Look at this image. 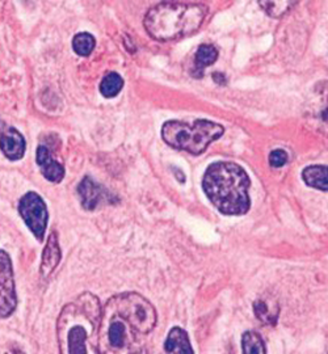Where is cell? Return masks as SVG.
Here are the masks:
<instances>
[{"instance_id": "obj_15", "label": "cell", "mask_w": 328, "mask_h": 354, "mask_svg": "<svg viewBox=\"0 0 328 354\" xmlns=\"http://www.w3.org/2000/svg\"><path fill=\"white\" fill-rule=\"evenodd\" d=\"M327 165H310L303 169V180L311 188L327 192Z\"/></svg>"}, {"instance_id": "obj_16", "label": "cell", "mask_w": 328, "mask_h": 354, "mask_svg": "<svg viewBox=\"0 0 328 354\" xmlns=\"http://www.w3.org/2000/svg\"><path fill=\"white\" fill-rule=\"evenodd\" d=\"M243 354H265V344L260 333L256 330H246L242 335Z\"/></svg>"}, {"instance_id": "obj_9", "label": "cell", "mask_w": 328, "mask_h": 354, "mask_svg": "<svg viewBox=\"0 0 328 354\" xmlns=\"http://www.w3.org/2000/svg\"><path fill=\"white\" fill-rule=\"evenodd\" d=\"M26 143L23 134L15 127H0V150L10 160H20L26 153Z\"/></svg>"}, {"instance_id": "obj_10", "label": "cell", "mask_w": 328, "mask_h": 354, "mask_svg": "<svg viewBox=\"0 0 328 354\" xmlns=\"http://www.w3.org/2000/svg\"><path fill=\"white\" fill-rule=\"evenodd\" d=\"M36 162L44 177L51 183H61L64 177V167L54 156L46 145H39L36 152Z\"/></svg>"}, {"instance_id": "obj_14", "label": "cell", "mask_w": 328, "mask_h": 354, "mask_svg": "<svg viewBox=\"0 0 328 354\" xmlns=\"http://www.w3.org/2000/svg\"><path fill=\"white\" fill-rule=\"evenodd\" d=\"M253 314L265 326H276L280 315V307L276 302L256 299L253 302Z\"/></svg>"}, {"instance_id": "obj_7", "label": "cell", "mask_w": 328, "mask_h": 354, "mask_svg": "<svg viewBox=\"0 0 328 354\" xmlns=\"http://www.w3.org/2000/svg\"><path fill=\"white\" fill-rule=\"evenodd\" d=\"M19 213L36 239L42 241L49 222L48 207L42 197L36 192H28L19 203Z\"/></svg>"}, {"instance_id": "obj_1", "label": "cell", "mask_w": 328, "mask_h": 354, "mask_svg": "<svg viewBox=\"0 0 328 354\" xmlns=\"http://www.w3.org/2000/svg\"><path fill=\"white\" fill-rule=\"evenodd\" d=\"M100 299L89 291L66 304L57 320L60 354H99Z\"/></svg>"}, {"instance_id": "obj_5", "label": "cell", "mask_w": 328, "mask_h": 354, "mask_svg": "<svg viewBox=\"0 0 328 354\" xmlns=\"http://www.w3.org/2000/svg\"><path fill=\"white\" fill-rule=\"evenodd\" d=\"M225 133L224 127L208 120H197L192 125L181 121H168L162 127V137L167 145L193 155H201L210 143Z\"/></svg>"}, {"instance_id": "obj_22", "label": "cell", "mask_w": 328, "mask_h": 354, "mask_svg": "<svg viewBox=\"0 0 328 354\" xmlns=\"http://www.w3.org/2000/svg\"><path fill=\"white\" fill-rule=\"evenodd\" d=\"M6 354H26L24 352H21V351H12L11 353H6Z\"/></svg>"}, {"instance_id": "obj_3", "label": "cell", "mask_w": 328, "mask_h": 354, "mask_svg": "<svg viewBox=\"0 0 328 354\" xmlns=\"http://www.w3.org/2000/svg\"><path fill=\"white\" fill-rule=\"evenodd\" d=\"M205 16L206 8L201 4L164 1L146 13L145 28L154 39L172 41L197 32Z\"/></svg>"}, {"instance_id": "obj_2", "label": "cell", "mask_w": 328, "mask_h": 354, "mask_svg": "<svg viewBox=\"0 0 328 354\" xmlns=\"http://www.w3.org/2000/svg\"><path fill=\"white\" fill-rule=\"evenodd\" d=\"M250 177L240 165L218 162L210 165L202 180L208 198L225 215H243L250 210Z\"/></svg>"}, {"instance_id": "obj_19", "label": "cell", "mask_w": 328, "mask_h": 354, "mask_svg": "<svg viewBox=\"0 0 328 354\" xmlns=\"http://www.w3.org/2000/svg\"><path fill=\"white\" fill-rule=\"evenodd\" d=\"M259 4L263 7L265 12L271 17L280 19L286 12L291 11V7L295 6V1H288V0H273V1H259Z\"/></svg>"}, {"instance_id": "obj_8", "label": "cell", "mask_w": 328, "mask_h": 354, "mask_svg": "<svg viewBox=\"0 0 328 354\" xmlns=\"http://www.w3.org/2000/svg\"><path fill=\"white\" fill-rule=\"evenodd\" d=\"M17 307V295L10 254L0 250V317H11Z\"/></svg>"}, {"instance_id": "obj_4", "label": "cell", "mask_w": 328, "mask_h": 354, "mask_svg": "<svg viewBox=\"0 0 328 354\" xmlns=\"http://www.w3.org/2000/svg\"><path fill=\"white\" fill-rule=\"evenodd\" d=\"M138 332L121 317L109 298L101 310L98 336L99 354H149Z\"/></svg>"}, {"instance_id": "obj_18", "label": "cell", "mask_w": 328, "mask_h": 354, "mask_svg": "<svg viewBox=\"0 0 328 354\" xmlns=\"http://www.w3.org/2000/svg\"><path fill=\"white\" fill-rule=\"evenodd\" d=\"M218 58V50L215 49L213 45L203 44L194 55V62H196V68L199 71H202L205 67L215 64Z\"/></svg>"}, {"instance_id": "obj_12", "label": "cell", "mask_w": 328, "mask_h": 354, "mask_svg": "<svg viewBox=\"0 0 328 354\" xmlns=\"http://www.w3.org/2000/svg\"><path fill=\"white\" fill-rule=\"evenodd\" d=\"M61 257H62V252H61L58 236L55 232H51L49 239L46 241L45 250L42 252V261L39 266V273H41L42 279H48L51 277V273L60 264Z\"/></svg>"}, {"instance_id": "obj_17", "label": "cell", "mask_w": 328, "mask_h": 354, "mask_svg": "<svg viewBox=\"0 0 328 354\" xmlns=\"http://www.w3.org/2000/svg\"><path fill=\"white\" fill-rule=\"evenodd\" d=\"M124 87V79L117 73H109L102 77L100 83L101 95L107 99H112L120 93Z\"/></svg>"}, {"instance_id": "obj_13", "label": "cell", "mask_w": 328, "mask_h": 354, "mask_svg": "<svg viewBox=\"0 0 328 354\" xmlns=\"http://www.w3.org/2000/svg\"><path fill=\"white\" fill-rule=\"evenodd\" d=\"M164 351L167 354H194L187 330L180 327H174L168 332L164 342Z\"/></svg>"}, {"instance_id": "obj_21", "label": "cell", "mask_w": 328, "mask_h": 354, "mask_svg": "<svg viewBox=\"0 0 328 354\" xmlns=\"http://www.w3.org/2000/svg\"><path fill=\"white\" fill-rule=\"evenodd\" d=\"M288 162V153L284 151V150H275V151L271 152L269 155V163L273 167H282V165H286Z\"/></svg>"}, {"instance_id": "obj_20", "label": "cell", "mask_w": 328, "mask_h": 354, "mask_svg": "<svg viewBox=\"0 0 328 354\" xmlns=\"http://www.w3.org/2000/svg\"><path fill=\"white\" fill-rule=\"evenodd\" d=\"M95 37L89 33H78L73 39V49L78 55L87 57L95 49Z\"/></svg>"}, {"instance_id": "obj_6", "label": "cell", "mask_w": 328, "mask_h": 354, "mask_svg": "<svg viewBox=\"0 0 328 354\" xmlns=\"http://www.w3.org/2000/svg\"><path fill=\"white\" fill-rule=\"evenodd\" d=\"M118 314L139 335L152 333L158 323V314L149 299L136 291L121 292L111 298Z\"/></svg>"}, {"instance_id": "obj_11", "label": "cell", "mask_w": 328, "mask_h": 354, "mask_svg": "<svg viewBox=\"0 0 328 354\" xmlns=\"http://www.w3.org/2000/svg\"><path fill=\"white\" fill-rule=\"evenodd\" d=\"M78 193L82 201V206L86 210H95L99 207L100 203L105 201L107 190L101 185L96 184L89 176H86L78 187Z\"/></svg>"}]
</instances>
